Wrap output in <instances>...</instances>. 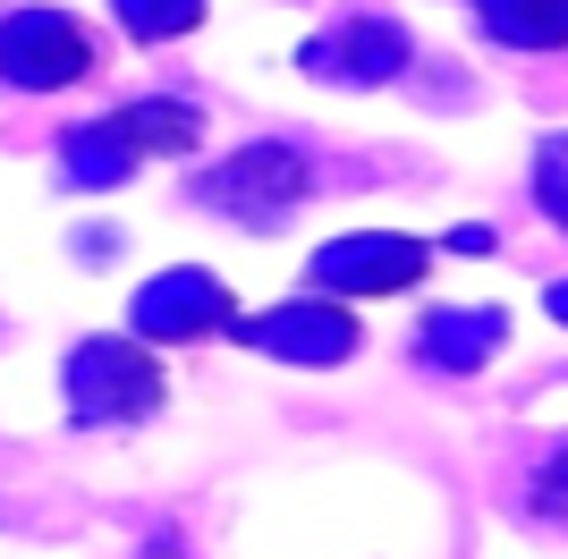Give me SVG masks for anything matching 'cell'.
Masks as SVG:
<instances>
[{"instance_id":"1","label":"cell","mask_w":568,"mask_h":559,"mask_svg":"<svg viewBox=\"0 0 568 559\" xmlns=\"http://www.w3.org/2000/svg\"><path fill=\"white\" fill-rule=\"evenodd\" d=\"M94 77V34L69 9H9L0 18V85L18 93H69Z\"/></svg>"},{"instance_id":"2","label":"cell","mask_w":568,"mask_h":559,"mask_svg":"<svg viewBox=\"0 0 568 559\" xmlns=\"http://www.w3.org/2000/svg\"><path fill=\"white\" fill-rule=\"evenodd\" d=\"M69 398L85 424H119V416H153L162 407V365L128 339H85L69 365Z\"/></svg>"},{"instance_id":"3","label":"cell","mask_w":568,"mask_h":559,"mask_svg":"<svg viewBox=\"0 0 568 559\" xmlns=\"http://www.w3.org/2000/svg\"><path fill=\"white\" fill-rule=\"evenodd\" d=\"M306 186H314V170H306L297 144H246V153H230V162L204 170L195 195L221 204V212H246V221H272V212H288Z\"/></svg>"},{"instance_id":"4","label":"cell","mask_w":568,"mask_h":559,"mask_svg":"<svg viewBox=\"0 0 568 559\" xmlns=\"http://www.w3.org/2000/svg\"><path fill=\"white\" fill-rule=\"evenodd\" d=\"M425 246L416 237H390V230H365V237H332L323 255H314V288L323 297H339V305H356V297H390V288H416L425 280Z\"/></svg>"},{"instance_id":"5","label":"cell","mask_w":568,"mask_h":559,"mask_svg":"<svg viewBox=\"0 0 568 559\" xmlns=\"http://www.w3.org/2000/svg\"><path fill=\"white\" fill-rule=\"evenodd\" d=\"M230 331L263 356H288V365H339V356H356V314L339 297H297L281 314H246Z\"/></svg>"},{"instance_id":"6","label":"cell","mask_w":568,"mask_h":559,"mask_svg":"<svg viewBox=\"0 0 568 559\" xmlns=\"http://www.w3.org/2000/svg\"><path fill=\"white\" fill-rule=\"evenodd\" d=\"M297 69L323 77V85H348V93L390 85V77L407 69V26H390V18H348V26H332V34H314V43L297 51Z\"/></svg>"},{"instance_id":"7","label":"cell","mask_w":568,"mask_h":559,"mask_svg":"<svg viewBox=\"0 0 568 559\" xmlns=\"http://www.w3.org/2000/svg\"><path fill=\"white\" fill-rule=\"evenodd\" d=\"M230 288H221L213 272H162L144 280L136 297V331L144 339H213V331H230Z\"/></svg>"},{"instance_id":"8","label":"cell","mask_w":568,"mask_h":559,"mask_svg":"<svg viewBox=\"0 0 568 559\" xmlns=\"http://www.w3.org/2000/svg\"><path fill=\"white\" fill-rule=\"evenodd\" d=\"M475 26L500 51H568V0H475Z\"/></svg>"},{"instance_id":"9","label":"cell","mask_w":568,"mask_h":559,"mask_svg":"<svg viewBox=\"0 0 568 559\" xmlns=\"http://www.w3.org/2000/svg\"><path fill=\"white\" fill-rule=\"evenodd\" d=\"M111 119L144 162H153V153H187V144L204 136V119H195L187 93H153V102H128V111H111Z\"/></svg>"},{"instance_id":"10","label":"cell","mask_w":568,"mask_h":559,"mask_svg":"<svg viewBox=\"0 0 568 559\" xmlns=\"http://www.w3.org/2000/svg\"><path fill=\"white\" fill-rule=\"evenodd\" d=\"M500 331H509V323H500L493 305H484V314H433V323H425V339H416V348H425V365L475 373V365H484V356L500 348Z\"/></svg>"},{"instance_id":"11","label":"cell","mask_w":568,"mask_h":559,"mask_svg":"<svg viewBox=\"0 0 568 559\" xmlns=\"http://www.w3.org/2000/svg\"><path fill=\"white\" fill-rule=\"evenodd\" d=\"M60 162H69V179H77V186H111V179H128L144 153L119 136V119H85V128H69Z\"/></svg>"},{"instance_id":"12","label":"cell","mask_w":568,"mask_h":559,"mask_svg":"<svg viewBox=\"0 0 568 559\" xmlns=\"http://www.w3.org/2000/svg\"><path fill=\"white\" fill-rule=\"evenodd\" d=\"M111 9L136 43H170V34H195V26H204V0H111Z\"/></svg>"},{"instance_id":"13","label":"cell","mask_w":568,"mask_h":559,"mask_svg":"<svg viewBox=\"0 0 568 559\" xmlns=\"http://www.w3.org/2000/svg\"><path fill=\"white\" fill-rule=\"evenodd\" d=\"M535 204L568 230V136H551L544 153H535Z\"/></svg>"},{"instance_id":"14","label":"cell","mask_w":568,"mask_h":559,"mask_svg":"<svg viewBox=\"0 0 568 559\" xmlns=\"http://www.w3.org/2000/svg\"><path fill=\"white\" fill-rule=\"evenodd\" d=\"M535 509L568 517V449H551V458H544V475H535Z\"/></svg>"},{"instance_id":"15","label":"cell","mask_w":568,"mask_h":559,"mask_svg":"<svg viewBox=\"0 0 568 559\" xmlns=\"http://www.w3.org/2000/svg\"><path fill=\"white\" fill-rule=\"evenodd\" d=\"M551 314H560V323H568V280H560V288H551Z\"/></svg>"}]
</instances>
